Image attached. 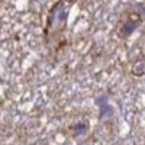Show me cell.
<instances>
[{"label":"cell","instance_id":"2","mask_svg":"<svg viewBox=\"0 0 145 145\" xmlns=\"http://www.w3.org/2000/svg\"><path fill=\"white\" fill-rule=\"evenodd\" d=\"M141 23H142V19L141 18H138V19H128L122 25V28H120V36H123V38L131 36L132 33H134L139 28Z\"/></svg>","mask_w":145,"mask_h":145},{"label":"cell","instance_id":"4","mask_svg":"<svg viewBox=\"0 0 145 145\" xmlns=\"http://www.w3.org/2000/svg\"><path fill=\"white\" fill-rule=\"evenodd\" d=\"M134 12L138 18H144L145 16V6L144 5H134Z\"/></svg>","mask_w":145,"mask_h":145},{"label":"cell","instance_id":"1","mask_svg":"<svg viewBox=\"0 0 145 145\" xmlns=\"http://www.w3.org/2000/svg\"><path fill=\"white\" fill-rule=\"evenodd\" d=\"M94 103L99 106V119H110L115 113L113 106L109 103V96L107 94H100L94 99Z\"/></svg>","mask_w":145,"mask_h":145},{"label":"cell","instance_id":"3","mask_svg":"<svg viewBox=\"0 0 145 145\" xmlns=\"http://www.w3.org/2000/svg\"><path fill=\"white\" fill-rule=\"evenodd\" d=\"M70 131L72 132V135H74V137H80V135L87 134L89 125H87L86 122H78V123L71 125V126H70Z\"/></svg>","mask_w":145,"mask_h":145}]
</instances>
